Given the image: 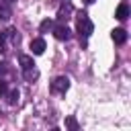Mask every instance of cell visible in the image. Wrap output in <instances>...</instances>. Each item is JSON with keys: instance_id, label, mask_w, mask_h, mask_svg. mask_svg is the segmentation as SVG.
Returning a JSON list of instances; mask_svg holds the SVG:
<instances>
[{"instance_id": "cell-13", "label": "cell", "mask_w": 131, "mask_h": 131, "mask_svg": "<svg viewBox=\"0 0 131 131\" xmlns=\"http://www.w3.org/2000/svg\"><path fill=\"white\" fill-rule=\"evenodd\" d=\"M53 25H55V23H53L51 18H45V20L41 23V27H39V31H41V33H47V31H51V29H53Z\"/></svg>"}, {"instance_id": "cell-15", "label": "cell", "mask_w": 131, "mask_h": 131, "mask_svg": "<svg viewBox=\"0 0 131 131\" xmlns=\"http://www.w3.org/2000/svg\"><path fill=\"white\" fill-rule=\"evenodd\" d=\"M6 72H8V63H4V61H0V80H4V76H6Z\"/></svg>"}, {"instance_id": "cell-11", "label": "cell", "mask_w": 131, "mask_h": 131, "mask_svg": "<svg viewBox=\"0 0 131 131\" xmlns=\"http://www.w3.org/2000/svg\"><path fill=\"white\" fill-rule=\"evenodd\" d=\"M23 72H25V80H27V82H33V80L39 78V72H37L35 68H29V70H23Z\"/></svg>"}, {"instance_id": "cell-2", "label": "cell", "mask_w": 131, "mask_h": 131, "mask_svg": "<svg viewBox=\"0 0 131 131\" xmlns=\"http://www.w3.org/2000/svg\"><path fill=\"white\" fill-rule=\"evenodd\" d=\"M8 41L12 45H18V33H16V29H8V31L0 33V53L8 51Z\"/></svg>"}, {"instance_id": "cell-7", "label": "cell", "mask_w": 131, "mask_h": 131, "mask_svg": "<svg viewBox=\"0 0 131 131\" xmlns=\"http://www.w3.org/2000/svg\"><path fill=\"white\" fill-rule=\"evenodd\" d=\"M31 51H33L35 55H41V53L45 51V41H43L41 37L33 39V41H31Z\"/></svg>"}, {"instance_id": "cell-1", "label": "cell", "mask_w": 131, "mask_h": 131, "mask_svg": "<svg viewBox=\"0 0 131 131\" xmlns=\"http://www.w3.org/2000/svg\"><path fill=\"white\" fill-rule=\"evenodd\" d=\"M78 23H76V31H78V35H80V41H82V45H86V39L92 35V31H94V25H92V20L88 18V14L86 12H78Z\"/></svg>"}, {"instance_id": "cell-8", "label": "cell", "mask_w": 131, "mask_h": 131, "mask_svg": "<svg viewBox=\"0 0 131 131\" xmlns=\"http://www.w3.org/2000/svg\"><path fill=\"white\" fill-rule=\"evenodd\" d=\"M115 16H117L119 20H127V16H129V6H127L125 2H121V4L117 6V10H115Z\"/></svg>"}, {"instance_id": "cell-10", "label": "cell", "mask_w": 131, "mask_h": 131, "mask_svg": "<svg viewBox=\"0 0 131 131\" xmlns=\"http://www.w3.org/2000/svg\"><path fill=\"white\" fill-rule=\"evenodd\" d=\"M10 16H12L10 4H6V2H2V0H0V20H8Z\"/></svg>"}, {"instance_id": "cell-17", "label": "cell", "mask_w": 131, "mask_h": 131, "mask_svg": "<svg viewBox=\"0 0 131 131\" xmlns=\"http://www.w3.org/2000/svg\"><path fill=\"white\" fill-rule=\"evenodd\" d=\"M2 2H6V4H12V2H16V0H2Z\"/></svg>"}, {"instance_id": "cell-12", "label": "cell", "mask_w": 131, "mask_h": 131, "mask_svg": "<svg viewBox=\"0 0 131 131\" xmlns=\"http://www.w3.org/2000/svg\"><path fill=\"white\" fill-rule=\"evenodd\" d=\"M6 98H8V104H16V102H18V90H16V88L8 90V92H6Z\"/></svg>"}, {"instance_id": "cell-16", "label": "cell", "mask_w": 131, "mask_h": 131, "mask_svg": "<svg viewBox=\"0 0 131 131\" xmlns=\"http://www.w3.org/2000/svg\"><path fill=\"white\" fill-rule=\"evenodd\" d=\"M6 92H8V84L4 80H0V96H6Z\"/></svg>"}, {"instance_id": "cell-18", "label": "cell", "mask_w": 131, "mask_h": 131, "mask_svg": "<svg viewBox=\"0 0 131 131\" xmlns=\"http://www.w3.org/2000/svg\"><path fill=\"white\" fill-rule=\"evenodd\" d=\"M86 2H88V4H92V2H94V0H86Z\"/></svg>"}, {"instance_id": "cell-9", "label": "cell", "mask_w": 131, "mask_h": 131, "mask_svg": "<svg viewBox=\"0 0 131 131\" xmlns=\"http://www.w3.org/2000/svg\"><path fill=\"white\" fill-rule=\"evenodd\" d=\"M18 63H20V68H23V70L35 68V61H33V57H31V55H25V53H20V55H18Z\"/></svg>"}, {"instance_id": "cell-5", "label": "cell", "mask_w": 131, "mask_h": 131, "mask_svg": "<svg viewBox=\"0 0 131 131\" xmlns=\"http://www.w3.org/2000/svg\"><path fill=\"white\" fill-rule=\"evenodd\" d=\"M72 12H74L72 2H70V0H63L61 6H59V10H57V23H68V18H70Z\"/></svg>"}, {"instance_id": "cell-4", "label": "cell", "mask_w": 131, "mask_h": 131, "mask_svg": "<svg viewBox=\"0 0 131 131\" xmlns=\"http://www.w3.org/2000/svg\"><path fill=\"white\" fill-rule=\"evenodd\" d=\"M53 37L55 39H59V41H68L70 37H72V31L68 29V25L66 23H57V25H53Z\"/></svg>"}, {"instance_id": "cell-3", "label": "cell", "mask_w": 131, "mask_h": 131, "mask_svg": "<svg viewBox=\"0 0 131 131\" xmlns=\"http://www.w3.org/2000/svg\"><path fill=\"white\" fill-rule=\"evenodd\" d=\"M68 88H70V78L68 76H57L51 82V92H55V94H63Z\"/></svg>"}, {"instance_id": "cell-6", "label": "cell", "mask_w": 131, "mask_h": 131, "mask_svg": "<svg viewBox=\"0 0 131 131\" xmlns=\"http://www.w3.org/2000/svg\"><path fill=\"white\" fill-rule=\"evenodd\" d=\"M111 37H113V41L117 43V45H123L125 41H127V31L125 29H113V33H111Z\"/></svg>"}, {"instance_id": "cell-14", "label": "cell", "mask_w": 131, "mask_h": 131, "mask_svg": "<svg viewBox=\"0 0 131 131\" xmlns=\"http://www.w3.org/2000/svg\"><path fill=\"white\" fill-rule=\"evenodd\" d=\"M66 127H68L70 131H78V121H76V117H68V119H66Z\"/></svg>"}]
</instances>
